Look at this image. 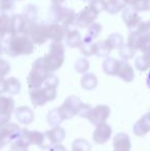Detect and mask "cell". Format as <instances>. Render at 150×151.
Wrapping results in <instances>:
<instances>
[{
  "label": "cell",
  "instance_id": "51",
  "mask_svg": "<svg viewBox=\"0 0 150 151\" xmlns=\"http://www.w3.org/2000/svg\"><path fill=\"white\" fill-rule=\"evenodd\" d=\"M50 1L52 2V4H62L66 0H50Z\"/></svg>",
  "mask_w": 150,
  "mask_h": 151
},
{
  "label": "cell",
  "instance_id": "35",
  "mask_svg": "<svg viewBox=\"0 0 150 151\" xmlns=\"http://www.w3.org/2000/svg\"><path fill=\"white\" fill-rule=\"evenodd\" d=\"M72 151H90V145L85 139H76L72 143Z\"/></svg>",
  "mask_w": 150,
  "mask_h": 151
},
{
  "label": "cell",
  "instance_id": "53",
  "mask_svg": "<svg viewBox=\"0 0 150 151\" xmlns=\"http://www.w3.org/2000/svg\"><path fill=\"white\" fill-rule=\"evenodd\" d=\"M4 146H5V145H4V143L1 141V139H0V149H1L2 147H4Z\"/></svg>",
  "mask_w": 150,
  "mask_h": 151
},
{
  "label": "cell",
  "instance_id": "38",
  "mask_svg": "<svg viewBox=\"0 0 150 151\" xmlns=\"http://www.w3.org/2000/svg\"><path fill=\"white\" fill-rule=\"evenodd\" d=\"M29 145L25 141H23L21 138L16 139L14 142H11L10 145V151H28Z\"/></svg>",
  "mask_w": 150,
  "mask_h": 151
},
{
  "label": "cell",
  "instance_id": "40",
  "mask_svg": "<svg viewBox=\"0 0 150 151\" xmlns=\"http://www.w3.org/2000/svg\"><path fill=\"white\" fill-rule=\"evenodd\" d=\"M14 7V0H0V12L6 14L8 12H11Z\"/></svg>",
  "mask_w": 150,
  "mask_h": 151
},
{
  "label": "cell",
  "instance_id": "22",
  "mask_svg": "<svg viewBox=\"0 0 150 151\" xmlns=\"http://www.w3.org/2000/svg\"><path fill=\"white\" fill-rule=\"evenodd\" d=\"M93 40L94 39L85 36L82 39L81 44L79 45L80 52L85 57H90L96 55V42H94Z\"/></svg>",
  "mask_w": 150,
  "mask_h": 151
},
{
  "label": "cell",
  "instance_id": "54",
  "mask_svg": "<svg viewBox=\"0 0 150 151\" xmlns=\"http://www.w3.org/2000/svg\"><path fill=\"white\" fill-rule=\"evenodd\" d=\"M147 10H150V0L147 1Z\"/></svg>",
  "mask_w": 150,
  "mask_h": 151
},
{
  "label": "cell",
  "instance_id": "18",
  "mask_svg": "<svg viewBox=\"0 0 150 151\" xmlns=\"http://www.w3.org/2000/svg\"><path fill=\"white\" fill-rule=\"evenodd\" d=\"M27 25H28V22L23 14H14L10 18V32L14 35L24 34Z\"/></svg>",
  "mask_w": 150,
  "mask_h": 151
},
{
  "label": "cell",
  "instance_id": "5",
  "mask_svg": "<svg viewBox=\"0 0 150 151\" xmlns=\"http://www.w3.org/2000/svg\"><path fill=\"white\" fill-rule=\"evenodd\" d=\"M24 34L32 40L33 43L38 45L45 43L50 39L47 24H37L36 22L28 23Z\"/></svg>",
  "mask_w": 150,
  "mask_h": 151
},
{
  "label": "cell",
  "instance_id": "2",
  "mask_svg": "<svg viewBox=\"0 0 150 151\" xmlns=\"http://www.w3.org/2000/svg\"><path fill=\"white\" fill-rule=\"evenodd\" d=\"M42 59L50 72L60 69L65 61V47L62 42L52 41L50 45L48 52Z\"/></svg>",
  "mask_w": 150,
  "mask_h": 151
},
{
  "label": "cell",
  "instance_id": "36",
  "mask_svg": "<svg viewBox=\"0 0 150 151\" xmlns=\"http://www.w3.org/2000/svg\"><path fill=\"white\" fill-rule=\"evenodd\" d=\"M135 66H136L138 71L144 72V71H147V70L150 68V62L148 61V59H147L144 55H142V56L138 57V58L136 59Z\"/></svg>",
  "mask_w": 150,
  "mask_h": 151
},
{
  "label": "cell",
  "instance_id": "29",
  "mask_svg": "<svg viewBox=\"0 0 150 151\" xmlns=\"http://www.w3.org/2000/svg\"><path fill=\"white\" fill-rule=\"evenodd\" d=\"M23 16L25 17V19H26V21L28 23L36 22L37 17H38V8H37V6L33 5V4H28L27 6H25Z\"/></svg>",
  "mask_w": 150,
  "mask_h": 151
},
{
  "label": "cell",
  "instance_id": "8",
  "mask_svg": "<svg viewBox=\"0 0 150 151\" xmlns=\"http://www.w3.org/2000/svg\"><path fill=\"white\" fill-rule=\"evenodd\" d=\"M99 12L94 8L92 5H88L84 7L81 12L78 14H76L75 19V25L79 28H85L88 27L90 24L95 22L97 18H98Z\"/></svg>",
  "mask_w": 150,
  "mask_h": 151
},
{
  "label": "cell",
  "instance_id": "42",
  "mask_svg": "<svg viewBox=\"0 0 150 151\" xmlns=\"http://www.w3.org/2000/svg\"><path fill=\"white\" fill-rule=\"evenodd\" d=\"M43 86H52V88H58L59 86V78L57 75H55L52 72H50L48 74V76L46 77L45 81H44Z\"/></svg>",
  "mask_w": 150,
  "mask_h": 151
},
{
  "label": "cell",
  "instance_id": "50",
  "mask_svg": "<svg viewBox=\"0 0 150 151\" xmlns=\"http://www.w3.org/2000/svg\"><path fill=\"white\" fill-rule=\"evenodd\" d=\"M143 55H144V56L146 57L147 59H148V61L150 62V47L148 48V50H146V52H143Z\"/></svg>",
  "mask_w": 150,
  "mask_h": 151
},
{
  "label": "cell",
  "instance_id": "7",
  "mask_svg": "<svg viewBox=\"0 0 150 151\" xmlns=\"http://www.w3.org/2000/svg\"><path fill=\"white\" fill-rule=\"evenodd\" d=\"M22 129L18 123L7 122L0 125V139L4 143V145H7L8 143H11L16 139H18L21 134Z\"/></svg>",
  "mask_w": 150,
  "mask_h": 151
},
{
  "label": "cell",
  "instance_id": "21",
  "mask_svg": "<svg viewBox=\"0 0 150 151\" xmlns=\"http://www.w3.org/2000/svg\"><path fill=\"white\" fill-rule=\"evenodd\" d=\"M14 34L10 32V18L6 14L0 16V40L5 43Z\"/></svg>",
  "mask_w": 150,
  "mask_h": 151
},
{
  "label": "cell",
  "instance_id": "43",
  "mask_svg": "<svg viewBox=\"0 0 150 151\" xmlns=\"http://www.w3.org/2000/svg\"><path fill=\"white\" fill-rule=\"evenodd\" d=\"M90 5H92L99 12H101L103 10H106L107 1L106 0H90Z\"/></svg>",
  "mask_w": 150,
  "mask_h": 151
},
{
  "label": "cell",
  "instance_id": "19",
  "mask_svg": "<svg viewBox=\"0 0 150 151\" xmlns=\"http://www.w3.org/2000/svg\"><path fill=\"white\" fill-rule=\"evenodd\" d=\"M16 118L20 123L28 125L34 120V112L28 106H21L16 110Z\"/></svg>",
  "mask_w": 150,
  "mask_h": 151
},
{
  "label": "cell",
  "instance_id": "14",
  "mask_svg": "<svg viewBox=\"0 0 150 151\" xmlns=\"http://www.w3.org/2000/svg\"><path fill=\"white\" fill-rule=\"evenodd\" d=\"M44 137H45V140H47L50 148L52 146L61 144L64 141L65 137H66V132L62 127L57 125V127H52L50 129L46 131L44 133Z\"/></svg>",
  "mask_w": 150,
  "mask_h": 151
},
{
  "label": "cell",
  "instance_id": "39",
  "mask_svg": "<svg viewBox=\"0 0 150 151\" xmlns=\"http://www.w3.org/2000/svg\"><path fill=\"white\" fill-rule=\"evenodd\" d=\"M74 68L77 73L83 74V73H85V72L88 70V68H90V62L84 58L78 59L74 65Z\"/></svg>",
  "mask_w": 150,
  "mask_h": 151
},
{
  "label": "cell",
  "instance_id": "47",
  "mask_svg": "<svg viewBox=\"0 0 150 151\" xmlns=\"http://www.w3.org/2000/svg\"><path fill=\"white\" fill-rule=\"evenodd\" d=\"M50 151H67V149L61 144H57V145L52 146L50 148Z\"/></svg>",
  "mask_w": 150,
  "mask_h": 151
},
{
  "label": "cell",
  "instance_id": "3",
  "mask_svg": "<svg viewBox=\"0 0 150 151\" xmlns=\"http://www.w3.org/2000/svg\"><path fill=\"white\" fill-rule=\"evenodd\" d=\"M50 73V71L46 67L43 59H37L33 63L32 69H31L28 77H27V83H28L29 88L32 90V88H37L42 86Z\"/></svg>",
  "mask_w": 150,
  "mask_h": 151
},
{
  "label": "cell",
  "instance_id": "41",
  "mask_svg": "<svg viewBox=\"0 0 150 151\" xmlns=\"http://www.w3.org/2000/svg\"><path fill=\"white\" fill-rule=\"evenodd\" d=\"M136 33L140 34L142 36H147V37H150V21H147V22H142L140 24V26L138 27Z\"/></svg>",
  "mask_w": 150,
  "mask_h": 151
},
{
  "label": "cell",
  "instance_id": "30",
  "mask_svg": "<svg viewBox=\"0 0 150 151\" xmlns=\"http://www.w3.org/2000/svg\"><path fill=\"white\" fill-rule=\"evenodd\" d=\"M75 19H76V14H75L74 10H73L72 8L66 7L64 16H63V19L60 24H62L63 26H65L66 28H69V27L73 26V25L75 24Z\"/></svg>",
  "mask_w": 150,
  "mask_h": 151
},
{
  "label": "cell",
  "instance_id": "16",
  "mask_svg": "<svg viewBox=\"0 0 150 151\" xmlns=\"http://www.w3.org/2000/svg\"><path fill=\"white\" fill-rule=\"evenodd\" d=\"M116 76H118V77L123 80V81L131 82V81H133L135 78L134 69H133V67L126 61L119 60Z\"/></svg>",
  "mask_w": 150,
  "mask_h": 151
},
{
  "label": "cell",
  "instance_id": "1",
  "mask_svg": "<svg viewBox=\"0 0 150 151\" xmlns=\"http://www.w3.org/2000/svg\"><path fill=\"white\" fill-rule=\"evenodd\" d=\"M4 48L7 56L16 58L32 54L34 50V43L25 34H17L4 43Z\"/></svg>",
  "mask_w": 150,
  "mask_h": 151
},
{
  "label": "cell",
  "instance_id": "28",
  "mask_svg": "<svg viewBox=\"0 0 150 151\" xmlns=\"http://www.w3.org/2000/svg\"><path fill=\"white\" fill-rule=\"evenodd\" d=\"M22 86L18 78L16 77H9L6 79V93L9 95H18L21 91Z\"/></svg>",
  "mask_w": 150,
  "mask_h": 151
},
{
  "label": "cell",
  "instance_id": "44",
  "mask_svg": "<svg viewBox=\"0 0 150 151\" xmlns=\"http://www.w3.org/2000/svg\"><path fill=\"white\" fill-rule=\"evenodd\" d=\"M10 64L8 63L6 60L0 58V76L4 77L5 75H7L10 72Z\"/></svg>",
  "mask_w": 150,
  "mask_h": 151
},
{
  "label": "cell",
  "instance_id": "45",
  "mask_svg": "<svg viewBox=\"0 0 150 151\" xmlns=\"http://www.w3.org/2000/svg\"><path fill=\"white\" fill-rule=\"evenodd\" d=\"M93 108L90 107L88 104H82V106L80 107L79 111H78L77 115H79L80 117H83V118H88V115H90V111H92Z\"/></svg>",
  "mask_w": 150,
  "mask_h": 151
},
{
  "label": "cell",
  "instance_id": "10",
  "mask_svg": "<svg viewBox=\"0 0 150 151\" xmlns=\"http://www.w3.org/2000/svg\"><path fill=\"white\" fill-rule=\"evenodd\" d=\"M110 108L107 105L104 104H100V105H97L96 107H94L90 111V115L86 119H88L92 124L94 125H98L102 122H105L108 117L110 116Z\"/></svg>",
  "mask_w": 150,
  "mask_h": 151
},
{
  "label": "cell",
  "instance_id": "32",
  "mask_svg": "<svg viewBox=\"0 0 150 151\" xmlns=\"http://www.w3.org/2000/svg\"><path fill=\"white\" fill-rule=\"evenodd\" d=\"M111 50H112L109 47L106 40H101L99 42H96V55L100 58H107Z\"/></svg>",
  "mask_w": 150,
  "mask_h": 151
},
{
  "label": "cell",
  "instance_id": "52",
  "mask_svg": "<svg viewBox=\"0 0 150 151\" xmlns=\"http://www.w3.org/2000/svg\"><path fill=\"white\" fill-rule=\"evenodd\" d=\"M147 86H148V88H150V73L148 74V76H147Z\"/></svg>",
  "mask_w": 150,
  "mask_h": 151
},
{
  "label": "cell",
  "instance_id": "49",
  "mask_svg": "<svg viewBox=\"0 0 150 151\" xmlns=\"http://www.w3.org/2000/svg\"><path fill=\"white\" fill-rule=\"evenodd\" d=\"M3 52H5V48H4V44L3 42L0 40V56H1Z\"/></svg>",
  "mask_w": 150,
  "mask_h": 151
},
{
  "label": "cell",
  "instance_id": "24",
  "mask_svg": "<svg viewBox=\"0 0 150 151\" xmlns=\"http://www.w3.org/2000/svg\"><path fill=\"white\" fill-rule=\"evenodd\" d=\"M82 38L80 35L79 31L73 29V30H68L66 35V43L69 47H79V45L81 44Z\"/></svg>",
  "mask_w": 150,
  "mask_h": 151
},
{
  "label": "cell",
  "instance_id": "46",
  "mask_svg": "<svg viewBox=\"0 0 150 151\" xmlns=\"http://www.w3.org/2000/svg\"><path fill=\"white\" fill-rule=\"evenodd\" d=\"M6 93V79L2 76H0V95H3Z\"/></svg>",
  "mask_w": 150,
  "mask_h": 151
},
{
  "label": "cell",
  "instance_id": "11",
  "mask_svg": "<svg viewBox=\"0 0 150 151\" xmlns=\"http://www.w3.org/2000/svg\"><path fill=\"white\" fill-rule=\"evenodd\" d=\"M14 111V101L12 98L0 95V125L9 122Z\"/></svg>",
  "mask_w": 150,
  "mask_h": 151
},
{
  "label": "cell",
  "instance_id": "34",
  "mask_svg": "<svg viewBox=\"0 0 150 151\" xmlns=\"http://www.w3.org/2000/svg\"><path fill=\"white\" fill-rule=\"evenodd\" d=\"M118 50H119L120 58L124 61H128V60L133 59V57H134L135 54H136V50H134V48H133L132 46L128 45V44H123V45L120 46Z\"/></svg>",
  "mask_w": 150,
  "mask_h": 151
},
{
  "label": "cell",
  "instance_id": "31",
  "mask_svg": "<svg viewBox=\"0 0 150 151\" xmlns=\"http://www.w3.org/2000/svg\"><path fill=\"white\" fill-rule=\"evenodd\" d=\"M107 44L111 50H115V48H119L120 46L123 45V37L118 33H113L109 36L106 39Z\"/></svg>",
  "mask_w": 150,
  "mask_h": 151
},
{
  "label": "cell",
  "instance_id": "12",
  "mask_svg": "<svg viewBox=\"0 0 150 151\" xmlns=\"http://www.w3.org/2000/svg\"><path fill=\"white\" fill-rule=\"evenodd\" d=\"M122 21L126 25L128 29L131 32H135L142 23L140 16L138 14V12L133 9L132 7H126L122 12Z\"/></svg>",
  "mask_w": 150,
  "mask_h": 151
},
{
  "label": "cell",
  "instance_id": "9",
  "mask_svg": "<svg viewBox=\"0 0 150 151\" xmlns=\"http://www.w3.org/2000/svg\"><path fill=\"white\" fill-rule=\"evenodd\" d=\"M19 138H21L23 141L26 142L29 146L36 145L40 148L46 149L44 134L40 133V132H38V131H29V129H22Z\"/></svg>",
  "mask_w": 150,
  "mask_h": 151
},
{
  "label": "cell",
  "instance_id": "55",
  "mask_svg": "<svg viewBox=\"0 0 150 151\" xmlns=\"http://www.w3.org/2000/svg\"><path fill=\"white\" fill-rule=\"evenodd\" d=\"M83 1H88V0H83Z\"/></svg>",
  "mask_w": 150,
  "mask_h": 151
},
{
  "label": "cell",
  "instance_id": "23",
  "mask_svg": "<svg viewBox=\"0 0 150 151\" xmlns=\"http://www.w3.org/2000/svg\"><path fill=\"white\" fill-rule=\"evenodd\" d=\"M65 9H66V7L62 6V4H52L50 8V12H48L50 20L52 21V23H61Z\"/></svg>",
  "mask_w": 150,
  "mask_h": 151
},
{
  "label": "cell",
  "instance_id": "13",
  "mask_svg": "<svg viewBox=\"0 0 150 151\" xmlns=\"http://www.w3.org/2000/svg\"><path fill=\"white\" fill-rule=\"evenodd\" d=\"M111 135H112V129L105 121V122H102L97 125L96 129H95L94 134H93V140L97 144L102 145V144H105L109 141V139L111 138Z\"/></svg>",
  "mask_w": 150,
  "mask_h": 151
},
{
  "label": "cell",
  "instance_id": "48",
  "mask_svg": "<svg viewBox=\"0 0 150 151\" xmlns=\"http://www.w3.org/2000/svg\"><path fill=\"white\" fill-rule=\"evenodd\" d=\"M139 1H140V0H126V3L131 6H134L135 4H137Z\"/></svg>",
  "mask_w": 150,
  "mask_h": 151
},
{
  "label": "cell",
  "instance_id": "56",
  "mask_svg": "<svg viewBox=\"0 0 150 151\" xmlns=\"http://www.w3.org/2000/svg\"><path fill=\"white\" fill-rule=\"evenodd\" d=\"M14 1H16V0H14Z\"/></svg>",
  "mask_w": 150,
  "mask_h": 151
},
{
  "label": "cell",
  "instance_id": "33",
  "mask_svg": "<svg viewBox=\"0 0 150 151\" xmlns=\"http://www.w3.org/2000/svg\"><path fill=\"white\" fill-rule=\"evenodd\" d=\"M63 119L61 117L60 113H59L58 108H54L52 109L47 114V122L52 127H57V125H60V123L62 122Z\"/></svg>",
  "mask_w": 150,
  "mask_h": 151
},
{
  "label": "cell",
  "instance_id": "37",
  "mask_svg": "<svg viewBox=\"0 0 150 151\" xmlns=\"http://www.w3.org/2000/svg\"><path fill=\"white\" fill-rule=\"evenodd\" d=\"M102 31V25L99 24V23H93L88 26V33H86V36L92 39H95V38L98 37V35L101 33Z\"/></svg>",
  "mask_w": 150,
  "mask_h": 151
},
{
  "label": "cell",
  "instance_id": "20",
  "mask_svg": "<svg viewBox=\"0 0 150 151\" xmlns=\"http://www.w3.org/2000/svg\"><path fill=\"white\" fill-rule=\"evenodd\" d=\"M114 151H131L132 142L126 134L118 133L113 139Z\"/></svg>",
  "mask_w": 150,
  "mask_h": 151
},
{
  "label": "cell",
  "instance_id": "15",
  "mask_svg": "<svg viewBox=\"0 0 150 151\" xmlns=\"http://www.w3.org/2000/svg\"><path fill=\"white\" fill-rule=\"evenodd\" d=\"M134 134L137 137H144L150 132V109L133 127Z\"/></svg>",
  "mask_w": 150,
  "mask_h": 151
},
{
  "label": "cell",
  "instance_id": "17",
  "mask_svg": "<svg viewBox=\"0 0 150 151\" xmlns=\"http://www.w3.org/2000/svg\"><path fill=\"white\" fill-rule=\"evenodd\" d=\"M48 28V36L50 39L52 41H62L67 35L68 28L63 26L60 23H52V24H47Z\"/></svg>",
  "mask_w": 150,
  "mask_h": 151
},
{
  "label": "cell",
  "instance_id": "26",
  "mask_svg": "<svg viewBox=\"0 0 150 151\" xmlns=\"http://www.w3.org/2000/svg\"><path fill=\"white\" fill-rule=\"evenodd\" d=\"M98 86V78L94 73H84L81 78V86L86 91H92Z\"/></svg>",
  "mask_w": 150,
  "mask_h": 151
},
{
  "label": "cell",
  "instance_id": "6",
  "mask_svg": "<svg viewBox=\"0 0 150 151\" xmlns=\"http://www.w3.org/2000/svg\"><path fill=\"white\" fill-rule=\"evenodd\" d=\"M82 101L76 96H70L68 97L65 102L58 107L59 113L63 120H68L73 118L75 115H77L80 107L82 106Z\"/></svg>",
  "mask_w": 150,
  "mask_h": 151
},
{
  "label": "cell",
  "instance_id": "27",
  "mask_svg": "<svg viewBox=\"0 0 150 151\" xmlns=\"http://www.w3.org/2000/svg\"><path fill=\"white\" fill-rule=\"evenodd\" d=\"M126 6V0H108L106 5V12L111 14H115L120 10H123Z\"/></svg>",
  "mask_w": 150,
  "mask_h": 151
},
{
  "label": "cell",
  "instance_id": "25",
  "mask_svg": "<svg viewBox=\"0 0 150 151\" xmlns=\"http://www.w3.org/2000/svg\"><path fill=\"white\" fill-rule=\"evenodd\" d=\"M118 63H119V60H115L113 58H108L107 57L105 59V61L103 62V71L105 72V74H107L109 76H116Z\"/></svg>",
  "mask_w": 150,
  "mask_h": 151
},
{
  "label": "cell",
  "instance_id": "4",
  "mask_svg": "<svg viewBox=\"0 0 150 151\" xmlns=\"http://www.w3.org/2000/svg\"><path fill=\"white\" fill-rule=\"evenodd\" d=\"M30 99L35 107L44 106L47 102L54 101L57 97V88L52 86H42L37 88L30 90Z\"/></svg>",
  "mask_w": 150,
  "mask_h": 151
}]
</instances>
